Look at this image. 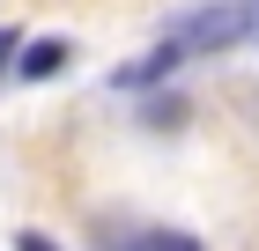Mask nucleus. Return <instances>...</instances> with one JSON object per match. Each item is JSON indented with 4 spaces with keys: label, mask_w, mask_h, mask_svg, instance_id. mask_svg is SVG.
Masks as SVG:
<instances>
[{
    "label": "nucleus",
    "mask_w": 259,
    "mask_h": 251,
    "mask_svg": "<svg viewBox=\"0 0 259 251\" xmlns=\"http://www.w3.org/2000/svg\"><path fill=\"white\" fill-rule=\"evenodd\" d=\"M252 37V8L244 0H215V8H193V15L170 30V44H178L185 59H215V52H237V44Z\"/></svg>",
    "instance_id": "nucleus-1"
},
{
    "label": "nucleus",
    "mask_w": 259,
    "mask_h": 251,
    "mask_svg": "<svg viewBox=\"0 0 259 251\" xmlns=\"http://www.w3.org/2000/svg\"><path fill=\"white\" fill-rule=\"evenodd\" d=\"M126 251H200V244H193L185 229H148V236H134Z\"/></svg>",
    "instance_id": "nucleus-4"
},
{
    "label": "nucleus",
    "mask_w": 259,
    "mask_h": 251,
    "mask_svg": "<svg viewBox=\"0 0 259 251\" xmlns=\"http://www.w3.org/2000/svg\"><path fill=\"white\" fill-rule=\"evenodd\" d=\"M8 59H15V30H0V74H8Z\"/></svg>",
    "instance_id": "nucleus-5"
},
{
    "label": "nucleus",
    "mask_w": 259,
    "mask_h": 251,
    "mask_svg": "<svg viewBox=\"0 0 259 251\" xmlns=\"http://www.w3.org/2000/svg\"><path fill=\"white\" fill-rule=\"evenodd\" d=\"M252 37H259V0H252Z\"/></svg>",
    "instance_id": "nucleus-7"
},
{
    "label": "nucleus",
    "mask_w": 259,
    "mask_h": 251,
    "mask_svg": "<svg viewBox=\"0 0 259 251\" xmlns=\"http://www.w3.org/2000/svg\"><path fill=\"white\" fill-rule=\"evenodd\" d=\"M15 67H22V74H30V81H52V74H60V67H67V37H37V44H30V52L15 59Z\"/></svg>",
    "instance_id": "nucleus-3"
},
{
    "label": "nucleus",
    "mask_w": 259,
    "mask_h": 251,
    "mask_svg": "<svg viewBox=\"0 0 259 251\" xmlns=\"http://www.w3.org/2000/svg\"><path fill=\"white\" fill-rule=\"evenodd\" d=\"M15 251H52V244H45V236H22V244H15Z\"/></svg>",
    "instance_id": "nucleus-6"
},
{
    "label": "nucleus",
    "mask_w": 259,
    "mask_h": 251,
    "mask_svg": "<svg viewBox=\"0 0 259 251\" xmlns=\"http://www.w3.org/2000/svg\"><path fill=\"white\" fill-rule=\"evenodd\" d=\"M170 67H185V52H178L170 37H163V44H156L148 59H134V67H119V74H111V89H156V81L170 74Z\"/></svg>",
    "instance_id": "nucleus-2"
}]
</instances>
